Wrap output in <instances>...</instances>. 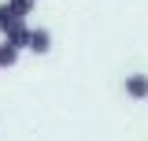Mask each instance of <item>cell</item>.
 <instances>
[{"label": "cell", "mask_w": 148, "mask_h": 141, "mask_svg": "<svg viewBox=\"0 0 148 141\" xmlns=\"http://www.w3.org/2000/svg\"><path fill=\"white\" fill-rule=\"evenodd\" d=\"M8 8H11L18 19H30V11L37 8V0H8Z\"/></svg>", "instance_id": "6"}, {"label": "cell", "mask_w": 148, "mask_h": 141, "mask_svg": "<svg viewBox=\"0 0 148 141\" xmlns=\"http://www.w3.org/2000/svg\"><path fill=\"white\" fill-rule=\"evenodd\" d=\"M122 93H126L130 100H148V74L145 70H133L122 78Z\"/></svg>", "instance_id": "1"}, {"label": "cell", "mask_w": 148, "mask_h": 141, "mask_svg": "<svg viewBox=\"0 0 148 141\" xmlns=\"http://www.w3.org/2000/svg\"><path fill=\"white\" fill-rule=\"evenodd\" d=\"M30 30H34V26L18 22V26H11V30H8V34L0 37V41H8V45H15L18 52H26V45H30Z\"/></svg>", "instance_id": "3"}, {"label": "cell", "mask_w": 148, "mask_h": 141, "mask_svg": "<svg viewBox=\"0 0 148 141\" xmlns=\"http://www.w3.org/2000/svg\"><path fill=\"white\" fill-rule=\"evenodd\" d=\"M15 63H18V48L8 45V41H0V70H4V67H15Z\"/></svg>", "instance_id": "5"}, {"label": "cell", "mask_w": 148, "mask_h": 141, "mask_svg": "<svg viewBox=\"0 0 148 141\" xmlns=\"http://www.w3.org/2000/svg\"><path fill=\"white\" fill-rule=\"evenodd\" d=\"M26 52L48 56V52H52V34H48L45 26H34V30H30V45H26Z\"/></svg>", "instance_id": "2"}, {"label": "cell", "mask_w": 148, "mask_h": 141, "mask_svg": "<svg viewBox=\"0 0 148 141\" xmlns=\"http://www.w3.org/2000/svg\"><path fill=\"white\" fill-rule=\"evenodd\" d=\"M18 22H26V19H18L15 11H11V8H8V0H4V4H0V37L8 34V30H11V26H18Z\"/></svg>", "instance_id": "4"}]
</instances>
